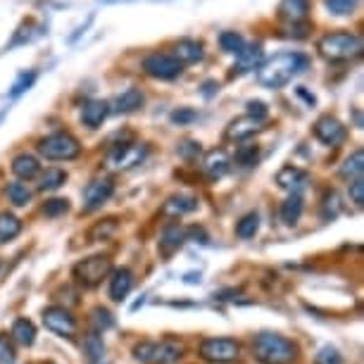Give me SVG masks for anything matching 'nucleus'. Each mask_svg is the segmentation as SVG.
<instances>
[{
    "label": "nucleus",
    "mask_w": 364,
    "mask_h": 364,
    "mask_svg": "<svg viewBox=\"0 0 364 364\" xmlns=\"http://www.w3.org/2000/svg\"><path fill=\"white\" fill-rule=\"evenodd\" d=\"M67 181V174L63 169H58V167H53V169H46V174L41 176V183H38V191H58L63 183Z\"/></svg>",
    "instance_id": "obj_31"
},
{
    "label": "nucleus",
    "mask_w": 364,
    "mask_h": 364,
    "mask_svg": "<svg viewBox=\"0 0 364 364\" xmlns=\"http://www.w3.org/2000/svg\"><path fill=\"white\" fill-rule=\"evenodd\" d=\"M248 117H252L255 122H262L269 117V109H267L264 102H259V100H250L248 102Z\"/></svg>",
    "instance_id": "obj_43"
},
{
    "label": "nucleus",
    "mask_w": 364,
    "mask_h": 364,
    "mask_svg": "<svg viewBox=\"0 0 364 364\" xmlns=\"http://www.w3.org/2000/svg\"><path fill=\"white\" fill-rule=\"evenodd\" d=\"M91 324L95 326V333H98V331H107V328H112L114 319L105 307H95V310L91 312Z\"/></svg>",
    "instance_id": "obj_36"
},
{
    "label": "nucleus",
    "mask_w": 364,
    "mask_h": 364,
    "mask_svg": "<svg viewBox=\"0 0 364 364\" xmlns=\"http://www.w3.org/2000/svg\"><path fill=\"white\" fill-rule=\"evenodd\" d=\"M252 353L262 364H291L298 357V348L281 333H259L252 341Z\"/></svg>",
    "instance_id": "obj_2"
},
{
    "label": "nucleus",
    "mask_w": 364,
    "mask_h": 364,
    "mask_svg": "<svg viewBox=\"0 0 364 364\" xmlns=\"http://www.w3.org/2000/svg\"><path fill=\"white\" fill-rule=\"evenodd\" d=\"M171 58H176L178 63H198V60L203 58V43H198L193 38H181L178 43L174 46V55Z\"/></svg>",
    "instance_id": "obj_21"
},
{
    "label": "nucleus",
    "mask_w": 364,
    "mask_h": 364,
    "mask_svg": "<svg viewBox=\"0 0 364 364\" xmlns=\"http://www.w3.org/2000/svg\"><path fill=\"white\" fill-rule=\"evenodd\" d=\"M310 12V0H281L279 15L291 24H298Z\"/></svg>",
    "instance_id": "obj_18"
},
{
    "label": "nucleus",
    "mask_w": 364,
    "mask_h": 364,
    "mask_svg": "<svg viewBox=\"0 0 364 364\" xmlns=\"http://www.w3.org/2000/svg\"><path fill=\"white\" fill-rule=\"evenodd\" d=\"M67 210H70V200H67V198H53V200H48L43 205L46 217H60V215H65Z\"/></svg>",
    "instance_id": "obj_38"
},
{
    "label": "nucleus",
    "mask_w": 364,
    "mask_h": 364,
    "mask_svg": "<svg viewBox=\"0 0 364 364\" xmlns=\"http://www.w3.org/2000/svg\"><path fill=\"white\" fill-rule=\"evenodd\" d=\"M17 360V353H15V346H12V338L0 333V364H15Z\"/></svg>",
    "instance_id": "obj_39"
},
{
    "label": "nucleus",
    "mask_w": 364,
    "mask_h": 364,
    "mask_svg": "<svg viewBox=\"0 0 364 364\" xmlns=\"http://www.w3.org/2000/svg\"><path fill=\"white\" fill-rule=\"evenodd\" d=\"M198 353L205 362H217V364H224V362H233L238 360L240 355V346L233 338H208L200 343Z\"/></svg>",
    "instance_id": "obj_7"
},
{
    "label": "nucleus",
    "mask_w": 364,
    "mask_h": 364,
    "mask_svg": "<svg viewBox=\"0 0 364 364\" xmlns=\"http://www.w3.org/2000/svg\"><path fill=\"white\" fill-rule=\"evenodd\" d=\"M109 269H112V262H109V257L93 255V257L81 259V262L74 267L72 274H74V279H77L84 288H93V286H98L100 281L107 277Z\"/></svg>",
    "instance_id": "obj_6"
},
{
    "label": "nucleus",
    "mask_w": 364,
    "mask_h": 364,
    "mask_svg": "<svg viewBox=\"0 0 364 364\" xmlns=\"http://www.w3.org/2000/svg\"><path fill=\"white\" fill-rule=\"evenodd\" d=\"M12 338H15L19 346H33V341H36V328L29 319H17L15 324H12Z\"/></svg>",
    "instance_id": "obj_26"
},
{
    "label": "nucleus",
    "mask_w": 364,
    "mask_h": 364,
    "mask_svg": "<svg viewBox=\"0 0 364 364\" xmlns=\"http://www.w3.org/2000/svg\"><path fill=\"white\" fill-rule=\"evenodd\" d=\"M343 205H341V198L336 191H331V193L324 196V205H321V217L326 219V222H331V219H336L341 215Z\"/></svg>",
    "instance_id": "obj_35"
},
{
    "label": "nucleus",
    "mask_w": 364,
    "mask_h": 364,
    "mask_svg": "<svg viewBox=\"0 0 364 364\" xmlns=\"http://www.w3.org/2000/svg\"><path fill=\"white\" fill-rule=\"evenodd\" d=\"M259 129V122H255L252 117H238V119H233L229 127H226V139L229 141H245V139H250L252 134H255Z\"/></svg>",
    "instance_id": "obj_17"
},
{
    "label": "nucleus",
    "mask_w": 364,
    "mask_h": 364,
    "mask_svg": "<svg viewBox=\"0 0 364 364\" xmlns=\"http://www.w3.org/2000/svg\"><path fill=\"white\" fill-rule=\"evenodd\" d=\"M132 288H134V274L127 267H119V269L112 272V279H109V298L124 300Z\"/></svg>",
    "instance_id": "obj_15"
},
{
    "label": "nucleus",
    "mask_w": 364,
    "mask_h": 364,
    "mask_svg": "<svg viewBox=\"0 0 364 364\" xmlns=\"http://www.w3.org/2000/svg\"><path fill=\"white\" fill-rule=\"evenodd\" d=\"M19 231H22V222L15 215H8V212L0 215V243H8Z\"/></svg>",
    "instance_id": "obj_30"
},
{
    "label": "nucleus",
    "mask_w": 364,
    "mask_h": 364,
    "mask_svg": "<svg viewBox=\"0 0 364 364\" xmlns=\"http://www.w3.org/2000/svg\"><path fill=\"white\" fill-rule=\"evenodd\" d=\"M298 95H302V98H305L307 102H310V105H314V95H310L305 91V88H298Z\"/></svg>",
    "instance_id": "obj_49"
},
{
    "label": "nucleus",
    "mask_w": 364,
    "mask_h": 364,
    "mask_svg": "<svg viewBox=\"0 0 364 364\" xmlns=\"http://www.w3.org/2000/svg\"><path fill=\"white\" fill-rule=\"evenodd\" d=\"M200 143H196V141H181L178 143V148H176V153L183 157V160H196L198 155H200Z\"/></svg>",
    "instance_id": "obj_41"
},
{
    "label": "nucleus",
    "mask_w": 364,
    "mask_h": 364,
    "mask_svg": "<svg viewBox=\"0 0 364 364\" xmlns=\"http://www.w3.org/2000/svg\"><path fill=\"white\" fill-rule=\"evenodd\" d=\"M314 364H343V357L336 348L326 346V348L319 350L317 357H314Z\"/></svg>",
    "instance_id": "obj_40"
},
{
    "label": "nucleus",
    "mask_w": 364,
    "mask_h": 364,
    "mask_svg": "<svg viewBox=\"0 0 364 364\" xmlns=\"http://www.w3.org/2000/svg\"><path fill=\"white\" fill-rule=\"evenodd\" d=\"M357 0H326V8L333 12V15H350L355 10Z\"/></svg>",
    "instance_id": "obj_42"
},
{
    "label": "nucleus",
    "mask_w": 364,
    "mask_h": 364,
    "mask_svg": "<svg viewBox=\"0 0 364 364\" xmlns=\"http://www.w3.org/2000/svg\"><path fill=\"white\" fill-rule=\"evenodd\" d=\"M43 324L48 331L65 336V338H70V336H74V331H77V321H74V317L65 310V307H58V305L46 307L43 310Z\"/></svg>",
    "instance_id": "obj_10"
},
{
    "label": "nucleus",
    "mask_w": 364,
    "mask_h": 364,
    "mask_svg": "<svg viewBox=\"0 0 364 364\" xmlns=\"http://www.w3.org/2000/svg\"><path fill=\"white\" fill-rule=\"evenodd\" d=\"M198 117V112L196 109H191V107H181V109H176V112H171V122H174V124H188V122H193Z\"/></svg>",
    "instance_id": "obj_44"
},
{
    "label": "nucleus",
    "mask_w": 364,
    "mask_h": 364,
    "mask_svg": "<svg viewBox=\"0 0 364 364\" xmlns=\"http://www.w3.org/2000/svg\"><path fill=\"white\" fill-rule=\"evenodd\" d=\"M307 58L300 53H281L277 58H272L269 63H264L257 72V81L264 88H284L295 74L307 70Z\"/></svg>",
    "instance_id": "obj_1"
},
{
    "label": "nucleus",
    "mask_w": 364,
    "mask_h": 364,
    "mask_svg": "<svg viewBox=\"0 0 364 364\" xmlns=\"http://www.w3.org/2000/svg\"><path fill=\"white\" fill-rule=\"evenodd\" d=\"M350 200L355 205H362L364 203V181L357 178V181H350Z\"/></svg>",
    "instance_id": "obj_45"
},
{
    "label": "nucleus",
    "mask_w": 364,
    "mask_h": 364,
    "mask_svg": "<svg viewBox=\"0 0 364 364\" xmlns=\"http://www.w3.org/2000/svg\"><path fill=\"white\" fill-rule=\"evenodd\" d=\"M5 193H8L10 203H12V205H17V208H24V205H29V200H31V191L26 188L24 183H19V181L8 183Z\"/></svg>",
    "instance_id": "obj_32"
},
{
    "label": "nucleus",
    "mask_w": 364,
    "mask_h": 364,
    "mask_svg": "<svg viewBox=\"0 0 364 364\" xmlns=\"http://www.w3.org/2000/svg\"><path fill=\"white\" fill-rule=\"evenodd\" d=\"M196 210H198V200L193 196H171L162 208L164 215H169V217H183Z\"/></svg>",
    "instance_id": "obj_20"
},
{
    "label": "nucleus",
    "mask_w": 364,
    "mask_h": 364,
    "mask_svg": "<svg viewBox=\"0 0 364 364\" xmlns=\"http://www.w3.org/2000/svg\"><path fill=\"white\" fill-rule=\"evenodd\" d=\"M146 155H148V146H143V143H129V146L117 148L114 153L107 157V167L117 171L134 169L136 164H141L146 160Z\"/></svg>",
    "instance_id": "obj_9"
},
{
    "label": "nucleus",
    "mask_w": 364,
    "mask_h": 364,
    "mask_svg": "<svg viewBox=\"0 0 364 364\" xmlns=\"http://www.w3.org/2000/svg\"><path fill=\"white\" fill-rule=\"evenodd\" d=\"M362 171H364V153L362 150H355V153L343 162L341 176L348 178V181H357V178H362Z\"/></svg>",
    "instance_id": "obj_25"
},
{
    "label": "nucleus",
    "mask_w": 364,
    "mask_h": 364,
    "mask_svg": "<svg viewBox=\"0 0 364 364\" xmlns=\"http://www.w3.org/2000/svg\"><path fill=\"white\" fill-rule=\"evenodd\" d=\"M259 58H262V46L255 43L250 48H243L238 53V72H248V70H255Z\"/></svg>",
    "instance_id": "obj_28"
},
{
    "label": "nucleus",
    "mask_w": 364,
    "mask_h": 364,
    "mask_svg": "<svg viewBox=\"0 0 364 364\" xmlns=\"http://www.w3.org/2000/svg\"><path fill=\"white\" fill-rule=\"evenodd\" d=\"M143 102H146V98H143V93L139 91V88H129V91H124V93H119L114 98V102H112V109L114 112H136Z\"/></svg>",
    "instance_id": "obj_22"
},
{
    "label": "nucleus",
    "mask_w": 364,
    "mask_h": 364,
    "mask_svg": "<svg viewBox=\"0 0 364 364\" xmlns=\"http://www.w3.org/2000/svg\"><path fill=\"white\" fill-rule=\"evenodd\" d=\"M33 74H22V77H19L17 81H15V86H12V95H19L24 91V88H29L31 84H33Z\"/></svg>",
    "instance_id": "obj_46"
},
{
    "label": "nucleus",
    "mask_w": 364,
    "mask_h": 364,
    "mask_svg": "<svg viewBox=\"0 0 364 364\" xmlns=\"http://www.w3.org/2000/svg\"><path fill=\"white\" fill-rule=\"evenodd\" d=\"M229 155L224 153V150H210L208 155H205L203 160V171L208 174L212 181H217V178H222L226 171H229Z\"/></svg>",
    "instance_id": "obj_14"
},
{
    "label": "nucleus",
    "mask_w": 364,
    "mask_h": 364,
    "mask_svg": "<svg viewBox=\"0 0 364 364\" xmlns=\"http://www.w3.org/2000/svg\"><path fill=\"white\" fill-rule=\"evenodd\" d=\"M84 355L91 364H98L105 357V343L98 333H88L84 338Z\"/></svg>",
    "instance_id": "obj_27"
},
{
    "label": "nucleus",
    "mask_w": 364,
    "mask_h": 364,
    "mask_svg": "<svg viewBox=\"0 0 364 364\" xmlns=\"http://www.w3.org/2000/svg\"><path fill=\"white\" fill-rule=\"evenodd\" d=\"M38 153L48 160H74L81 153V146L72 134L58 132L38 141Z\"/></svg>",
    "instance_id": "obj_5"
},
{
    "label": "nucleus",
    "mask_w": 364,
    "mask_h": 364,
    "mask_svg": "<svg viewBox=\"0 0 364 364\" xmlns=\"http://www.w3.org/2000/svg\"><path fill=\"white\" fill-rule=\"evenodd\" d=\"M302 215V198L300 196H288L284 203H281V222L293 226L298 224V219Z\"/></svg>",
    "instance_id": "obj_24"
},
{
    "label": "nucleus",
    "mask_w": 364,
    "mask_h": 364,
    "mask_svg": "<svg viewBox=\"0 0 364 364\" xmlns=\"http://www.w3.org/2000/svg\"><path fill=\"white\" fill-rule=\"evenodd\" d=\"M46 364H48V362H46Z\"/></svg>",
    "instance_id": "obj_50"
},
{
    "label": "nucleus",
    "mask_w": 364,
    "mask_h": 364,
    "mask_svg": "<svg viewBox=\"0 0 364 364\" xmlns=\"http://www.w3.org/2000/svg\"><path fill=\"white\" fill-rule=\"evenodd\" d=\"M219 46H222L224 53H236L238 55L245 48V41L236 31H224L222 36H219Z\"/></svg>",
    "instance_id": "obj_34"
},
{
    "label": "nucleus",
    "mask_w": 364,
    "mask_h": 364,
    "mask_svg": "<svg viewBox=\"0 0 364 364\" xmlns=\"http://www.w3.org/2000/svg\"><path fill=\"white\" fill-rule=\"evenodd\" d=\"M143 72L155 79L169 81V79H176L178 74L183 72V65L167 53H150L148 58L143 60Z\"/></svg>",
    "instance_id": "obj_8"
},
{
    "label": "nucleus",
    "mask_w": 364,
    "mask_h": 364,
    "mask_svg": "<svg viewBox=\"0 0 364 364\" xmlns=\"http://www.w3.org/2000/svg\"><path fill=\"white\" fill-rule=\"evenodd\" d=\"M114 193V183L109 178H95L84 188V212L98 210L102 203L109 200V196Z\"/></svg>",
    "instance_id": "obj_12"
},
{
    "label": "nucleus",
    "mask_w": 364,
    "mask_h": 364,
    "mask_svg": "<svg viewBox=\"0 0 364 364\" xmlns=\"http://www.w3.org/2000/svg\"><path fill=\"white\" fill-rule=\"evenodd\" d=\"M288 29H291V31H286L288 38H305L307 31H310V24H291Z\"/></svg>",
    "instance_id": "obj_47"
},
{
    "label": "nucleus",
    "mask_w": 364,
    "mask_h": 364,
    "mask_svg": "<svg viewBox=\"0 0 364 364\" xmlns=\"http://www.w3.org/2000/svg\"><path fill=\"white\" fill-rule=\"evenodd\" d=\"M307 178H310V174H307L305 169L288 164V167H284L277 174V183H279V188L288 191L291 196H300V191L307 186Z\"/></svg>",
    "instance_id": "obj_13"
},
{
    "label": "nucleus",
    "mask_w": 364,
    "mask_h": 364,
    "mask_svg": "<svg viewBox=\"0 0 364 364\" xmlns=\"http://www.w3.org/2000/svg\"><path fill=\"white\" fill-rule=\"evenodd\" d=\"M314 136L324 143V146H328V148H338L343 141H346V136H348V132H346V127L341 124L336 117H331V114H324V117H319L317 119V124H314Z\"/></svg>",
    "instance_id": "obj_11"
},
{
    "label": "nucleus",
    "mask_w": 364,
    "mask_h": 364,
    "mask_svg": "<svg viewBox=\"0 0 364 364\" xmlns=\"http://www.w3.org/2000/svg\"><path fill=\"white\" fill-rule=\"evenodd\" d=\"M107 114H109V102H105V100H91L84 107V112H81V122H84L86 127H91V129H98L102 122L107 119Z\"/></svg>",
    "instance_id": "obj_19"
},
{
    "label": "nucleus",
    "mask_w": 364,
    "mask_h": 364,
    "mask_svg": "<svg viewBox=\"0 0 364 364\" xmlns=\"http://www.w3.org/2000/svg\"><path fill=\"white\" fill-rule=\"evenodd\" d=\"M259 157V150L257 146H240L238 153H236V164L238 167H252Z\"/></svg>",
    "instance_id": "obj_37"
},
{
    "label": "nucleus",
    "mask_w": 364,
    "mask_h": 364,
    "mask_svg": "<svg viewBox=\"0 0 364 364\" xmlns=\"http://www.w3.org/2000/svg\"><path fill=\"white\" fill-rule=\"evenodd\" d=\"M217 88H219V84H215V81H208V84L203 86V93H205V95H208V98H210V95L215 93Z\"/></svg>",
    "instance_id": "obj_48"
},
{
    "label": "nucleus",
    "mask_w": 364,
    "mask_h": 364,
    "mask_svg": "<svg viewBox=\"0 0 364 364\" xmlns=\"http://www.w3.org/2000/svg\"><path fill=\"white\" fill-rule=\"evenodd\" d=\"M183 240H186V231H183L178 224L164 226V231H162V236H160V252H162L164 257L174 255V252L183 245Z\"/></svg>",
    "instance_id": "obj_16"
},
{
    "label": "nucleus",
    "mask_w": 364,
    "mask_h": 364,
    "mask_svg": "<svg viewBox=\"0 0 364 364\" xmlns=\"http://www.w3.org/2000/svg\"><path fill=\"white\" fill-rule=\"evenodd\" d=\"M38 171H41V164L38 160L33 155H17L15 160H12V174L19 176V178H33V176H38Z\"/></svg>",
    "instance_id": "obj_23"
},
{
    "label": "nucleus",
    "mask_w": 364,
    "mask_h": 364,
    "mask_svg": "<svg viewBox=\"0 0 364 364\" xmlns=\"http://www.w3.org/2000/svg\"><path fill=\"white\" fill-rule=\"evenodd\" d=\"M259 231V215L257 212H248L245 217H240V222L236 224V236L248 240L255 238V233Z\"/></svg>",
    "instance_id": "obj_29"
},
{
    "label": "nucleus",
    "mask_w": 364,
    "mask_h": 364,
    "mask_svg": "<svg viewBox=\"0 0 364 364\" xmlns=\"http://www.w3.org/2000/svg\"><path fill=\"white\" fill-rule=\"evenodd\" d=\"M317 48L321 58L331 60V63H341V60H353L362 53V38L350 31H333L326 33Z\"/></svg>",
    "instance_id": "obj_3"
},
{
    "label": "nucleus",
    "mask_w": 364,
    "mask_h": 364,
    "mask_svg": "<svg viewBox=\"0 0 364 364\" xmlns=\"http://www.w3.org/2000/svg\"><path fill=\"white\" fill-rule=\"evenodd\" d=\"M114 231H117V219L109 217L105 222H98L91 231H88V240H91V243H95V240H105L112 236Z\"/></svg>",
    "instance_id": "obj_33"
},
{
    "label": "nucleus",
    "mask_w": 364,
    "mask_h": 364,
    "mask_svg": "<svg viewBox=\"0 0 364 364\" xmlns=\"http://www.w3.org/2000/svg\"><path fill=\"white\" fill-rule=\"evenodd\" d=\"M183 346L176 338H164L160 343L143 341L134 348V357L143 364H174L181 360Z\"/></svg>",
    "instance_id": "obj_4"
}]
</instances>
